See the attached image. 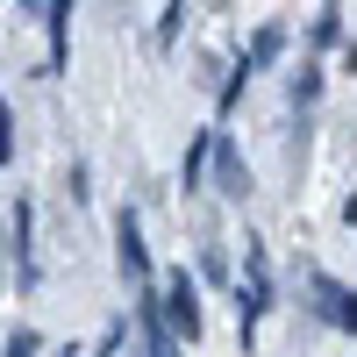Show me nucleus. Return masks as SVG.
I'll return each mask as SVG.
<instances>
[{
	"label": "nucleus",
	"instance_id": "1",
	"mask_svg": "<svg viewBox=\"0 0 357 357\" xmlns=\"http://www.w3.org/2000/svg\"><path fill=\"white\" fill-rule=\"evenodd\" d=\"M158 307H165V329L172 336H200V279L178 264V272H165V286H158Z\"/></svg>",
	"mask_w": 357,
	"mask_h": 357
},
{
	"label": "nucleus",
	"instance_id": "2",
	"mask_svg": "<svg viewBox=\"0 0 357 357\" xmlns=\"http://www.w3.org/2000/svg\"><path fill=\"white\" fill-rule=\"evenodd\" d=\"M114 264H122V279L151 286V243H143V222H136V207H122V215H114Z\"/></svg>",
	"mask_w": 357,
	"mask_h": 357
},
{
	"label": "nucleus",
	"instance_id": "3",
	"mask_svg": "<svg viewBox=\"0 0 357 357\" xmlns=\"http://www.w3.org/2000/svg\"><path fill=\"white\" fill-rule=\"evenodd\" d=\"M307 293H314V307H321V321H329V329L357 336V293H350L343 279H329V272H307Z\"/></svg>",
	"mask_w": 357,
	"mask_h": 357
},
{
	"label": "nucleus",
	"instance_id": "4",
	"mask_svg": "<svg viewBox=\"0 0 357 357\" xmlns=\"http://www.w3.org/2000/svg\"><path fill=\"white\" fill-rule=\"evenodd\" d=\"M8 229H15V286L36 293V286H43V264H36V215H29V200H15Z\"/></svg>",
	"mask_w": 357,
	"mask_h": 357
},
{
	"label": "nucleus",
	"instance_id": "5",
	"mask_svg": "<svg viewBox=\"0 0 357 357\" xmlns=\"http://www.w3.org/2000/svg\"><path fill=\"white\" fill-rule=\"evenodd\" d=\"M215 186H222V200H243L250 193V165L236 158V143L215 129Z\"/></svg>",
	"mask_w": 357,
	"mask_h": 357
},
{
	"label": "nucleus",
	"instance_id": "6",
	"mask_svg": "<svg viewBox=\"0 0 357 357\" xmlns=\"http://www.w3.org/2000/svg\"><path fill=\"white\" fill-rule=\"evenodd\" d=\"M43 36H50V72H65V43H72V0H50L43 8Z\"/></svg>",
	"mask_w": 357,
	"mask_h": 357
},
{
	"label": "nucleus",
	"instance_id": "7",
	"mask_svg": "<svg viewBox=\"0 0 357 357\" xmlns=\"http://www.w3.org/2000/svg\"><path fill=\"white\" fill-rule=\"evenodd\" d=\"M215 165V129H200L193 143H186V158H178V186L186 193H200V172Z\"/></svg>",
	"mask_w": 357,
	"mask_h": 357
},
{
	"label": "nucleus",
	"instance_id": "8",
	"mask_svg": "<svg viewBox=\"0 0 357 357\" xmlns=\"http://www.w3.org/2000/svg\"><path fill=\"white\" fill-rule=\"evenodd\" d=\"M279 50H286V29H279V22H264V29H257V43H250L243 57H250V72H264V65H279Z\"/></svg>",
	"mask_w": 357,
	"mask_h": 357
},
{
	"label": "nucleus",
	"instance_id": "9",
	"mask_svg": "<svg viewBox=\"0 0 357 357\" xmlns=\"http://www.w3.org/2000/svg\"><path fill=\"white\" fill-rule=\"evenodd\" d=\"M336 36H343V8H336V0H329V8H321V15L307 22V43H314V50H329Z\"/></svg>",
	"mask_w": 357,
	"mask_h": 357
},
{
	"label": "nucleus",
	"instance_id": "10",
	"mask_svg": "<svg viewBox=\"0 0 357 357\" xmlns=\"http://www.w3.org/2000/svg\"><path fill=\"white\" fill-rule=\"evenodd\" d=\"M314 100H321V65L307 57V65L293 72V107H314Z\"/></svg>",
	"mask_w": 357,
	"mask_h": 357
},
{
	"label": "nucleus",
	"instance_id": "11",
	"mask_svg": "<svg viewBox=\"0 0 357 357\" xmlns=\"http://www.w3.org/2000/svg\"><path fill=\"white\" fill-rule=\"evenodd\" d=\"M178 29H186V0H165V22H158V50L178 43Z\"/></svg>",
	"mask_w": 357,
	"mask_h": 357
},
{
	"label": "nucleus",
	"instance_id": "12",
	"mask_svg": "<svg viewBox=\"0 0 357 357\" xmlns=\"http://www.w3.org/2000/svg\"><path fill=\"white\" fill-rule=\"evenodd\" d=\"M257 72H250V57H236V65H229V86H222V107H236V100H243V86H250Z\"/></svg>",
	"mask_w": 357,
	"mask_h": 357
},
{
	"label": "nucleus",
	"instance_id": "13",
	"mask_svg": "<svg viewBox=\"0 0 357 357\" xmlns=\"http://www.w3.org/2000/svg\"><path fill=\"white\" fill-rule=\"evenodd\" d=\"M0 165H15V107L0 100Z\"/></svg>",
	"mask_w": 357,
	"mask_h": 357
},
{
	"label": "nucleus",
	"instance_id": "14",
	"mask_svg": "<svg viewBox=\"0 0 357 357\" xmlns=\"http://www.w3.org/2000/svg\"><path fill=\"white\" fill-rule=\"evenodd\" d=\"M0 357H36V329H15V336H8V350H0Z\"/></svg>",
	"mask_w": 357,
	"mask_h": 357
},
{
	"label": "nucleus",
	"instance_id": "15",
	"mask_svg": "<svg viewBox=\"0 0 357 357\" xmlns=\"http://www.w3.org/2000/svg\"><path fill=\"white\" fill-rule=\"evenodd\" d=\"M343 65H350V72H357V36H350V43H343Z\"/></svg>",
	"mask_w": 357,
	"mask_h": 357
},
{
	"label": "nucleus",
	"instance_id": "16",
	"mask_svg": "<svg viewBox=\"0 0 357 357\" xmlns=\"http://www.w3.org/2000/svg\"><path fill=\"white\" fill-rule=\"evenodd\" d=\"M15 8H29V15H43V8H50V0H15Z\"/></svg>",
	"mask_w": 357,
	"mask_h": 357
}]
</instances>
